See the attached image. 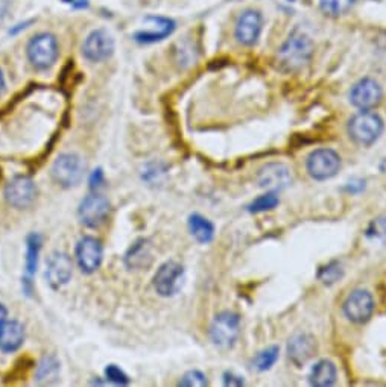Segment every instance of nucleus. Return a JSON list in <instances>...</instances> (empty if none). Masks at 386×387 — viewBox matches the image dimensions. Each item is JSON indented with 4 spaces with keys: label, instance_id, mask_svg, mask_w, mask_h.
I'll list each match as a JSON object with an SVG mask.
<instances>
[{
    "label": "nucleus",
    "instance_id": "f257e3e1",
    "mask_svg": "<svg viewBox=\"0 0 386 387\" xmlns=\"http://www.w3.org/2000/svg\"><path fill=\"white\" fill-rule=\"evenodd\" d=\"M313 55V43L304 32L295 31L278 51V63L288 72H295L306 66Z\"/></svg>",
    "mask_w": 386,
    "mask_h": 387
},
{
    "label": "nucleus",
    "instance_id": "f03ea898",
    "mask_svg": "<svg viewBox=\"0 0 386 387\" xmlns=\"http://www.w3.org/2000/svg\"><path fill=\"white\" fill-rule=\"evenodd\" d=\"M382 117L371 110H364L355 114L348 120L347 133L348 137L359 146H371L376 143L383 133Z\"/></svg>",
    "mask_w": 386,
    "mask_h": 387
},
{
    "label": "nucleus",
    "instance_id": "7ed1b4c3",
    "mask_svg": "<svg viewBox=\"0 0 386 387\" xmlns=\"http://www.w3.org/2000/svg\"><path fill=\"white\" fill-rule=\"evenodd\" d=\"M86 172V164L79 155L76 154H63L58 157L52 166V178L54 181L64 187V189H70L81 182Z\"/></svg>",
    "mask_w": 386,
    "mask_h": 387
},
{
    "label": "nucleus",
    "instance_id": "20e7f679",
    "mask_svg": "<svg viewBox=\"0 0 386 387\" xmlns=\"http://www.w3.org/2000/svg\"><path fill=\"white\" fill-rule=\"evenodd\" d=\"M240 333V318L233 311H220L210 325V337L219 348H231Z\"/></svg>",
    "mask_w": 386,
    "mask_h": 387
},
{
    "label": "nucleus",
    "instance_id": "39448f33",
    "mask_svg": "<svg viewBox=\"0 0 386 387\" xmlns=\"http://www.w3.org/2000/svg\"><path fill=\"white\" fill-rule=\"evenodd\" d=\"M306 167L313 180H330L339 172V169H341V157H339L333 149H317L308 157Z\"/></svg>",
    "mask_w": 386,
    "mask_h": 387
},
{
    "label": "nucleus",
    "instance_id": "423d86ee",
    "mask_svg": "<svg viewBox=\"0 0 386 387\" xmlns=\"http://www.w3.org/2000/svg\"><path fill=\"white\" fill-rule=\"evenodd\" d=\"M28 58L34 67L46 70L55 64L58 43L52 33H39L28 44Z\"/></svg>",
    "mask_w": 386,
    "mask_h": 387
},
{
    "label": "nucleus",
    "instance_id": "0eeeda50",
    "mask_svg": "<svg viewBox=\"0 0 386 387\" xmlns=\"http://www.w3.org/2000/svg\"><path fill=\"white\" fill-rule=\"evenodd\" d=\"M376 309V302L368 290L356 289L344 301V314L348 321L355 324H365L371 319V316Z\"/></svg>",
    "mask_w": 386,
    "mask_h": 387
},
{
    "label": "nucleus",
    "instance_id": "6e6552de",
    "mask_svg": "<svg viewBox=\"0 0 386 387\" xmlns=\"http://www.w3.org/2000/svg\"><path fill=\"white\" fill-rule=\"evenodd\" d=\"M184 283V267L177 262L163 263L154 277V287L160 296L177 295Z\"/></svg>",
    "mask_w": 386,
    "mask_h": 387
},
{
    "label": "nucleus",
    "instance_id": "1a4fd4ad",
    "mask_svg": "<svg viewBox=\"0 0 386 387\" xmlns=\"http://www.w3.org/2000/svg\"><path fill=\"white\" fill-rule=\"evenodd\" d=\"M383 90L377 81L371 78H364L353 86L350 91V102H352L356 108L360 111L372 110L382 102Z\"/></svg>",
    "mask_w": 386,
    "mask_h": 387
},
{
    "label": "nucleus",
    "instance_id": "9d476101",
    "mask_svg": "<svg viewBox=\"0 0 386 387\" xmlns=\"http://www.w3.org/2000/svg\"><path fill=\"white\" fill-rule=\"evenodd\" d=\"M110 213V202L101 195H88L79 205L78 216L81 224L88 228H98Z\"/></svg>",
    "mask_w": 386,
    "mask_h": 387
},
{
    "label": "nucleus",
    "instance_id": "9b49d317",
    "mask_svg": "<svg viewBox=\"0 0 386 387\" xmlns=\"http://www.w3.org/2000/svg\"><path fill=\"white\" fill-rule=\"evenodd\" d=\"M257 184L266 192H282L292 184V175L282 162H269L257 173Z\"/></svg>",
    "mask_w": 386,
    "mask_h": 387
},
{
    "label": "nucleus",
    "instance_id": "f8f14e48",
    "mask_svg": "<svg viewBox=\"0 0 386 387\" xmlns=\"http://www.w3.org/2000/svg\"><path fill=\"white\" fill-rule=\"evenodd\" d=\"M113 51H114V40L111 35L103 29L93 31L83 44L84 56L88 61H93V63H101V61L108 60V58L113 55Z\"/></svg>",
    "mask_w": 386,
    "mask_h": 387
},
{
    "label": "nucleus",
    "instance_id": "ddd939ff",
    "mask_svg": "<svg viewBox=\"0 0 386 387\" xmlns=\"http://www.w3.org/2000/svg\"><path fill=\"white\" fill-rule=\"evenodd\" d=\"M35 196H37V187L28 177H16L8 182L5 189L6 202L14 208H28Z\"/></svg>",
    "mask_w": 386,
    "mask_h": 387
},
{
    "label": "nucleus",
    "instance_id": "4468645a",
    "mask_svg": "<svg viewBox=\"0 0 386 387\" xmlns=\"http://www.w3.org/2000/svg\"><path fill=\"white\" fill-rule=\"evenodd\" d=\"M102 244L95 237H83L76 246V262L84 274L96 272L102 263Z\"/></svg>",
    "mask_w": 386,
    "mask_h": 387
},
{
    "label": "nucleus",
    "instance_id": "2eb2a0df",
    "mask_svg": "<svg viewBox=\"0 0 386 387\" xmlns=\"http://www.w3.org/2000/svg\"><path fill=\"white\" fill-rule=\"evenodd\" d=\"M263 20L259 11L248 9L240 14L236 23L235 35L236 40L243 46H254L259 41V37L262 33Z\"/></svg>",
    "mask_w": 386,
    "mask_h": 387
},
{
    "label": "nucleus",
    "instance_id": "dca6fc26",
    "mask_svg": "<svg viewBox=\"0 0 386 387\" xmlns=\"http://www.w3.org/2000/svg\"><path fill=\"white\" fill-rule=\"evenodd\" d=\"M317 353L315 337L308 333H297L288 342V357L295 366H303Z\"/></svg>",
    "mask_w": 386,
    "mask_h": 387
},
{
    "label": "nucleus",
    "instance_id": "f3484780",
    "mask_svg": "<svg viewBox=\"0 0 386 387\" xmlns=\"http://www.w3.org/2000/svg\"><path fill=\"white\" fill-rule=\"evenodd\" d=\"M72 260L64 252H54L48 260V269H46V278L54 289H60L67 284L72 277Z\"/></svg>",
    "mask_w": 386,
    "mask_h": 387
},
{
    "label": "nucleus",
    "instance_id": "a211bd4d",
    "mask_svg": "<svg viewBox=\"0 0 386 387\" xmlns=\"http://www.w3.org/2000/svg\"><path fill=\"white\" fill-rule=\"evenodd\" d=\"M175 23L166 17H148L145 19V28L136 32L134 38L138 43H156L165 40L173 32Z\"/></svg>",
    "mask_w": 386,
    "mask_h": 387
},
{
    "label": "nucleus",
    "instance_id": "6ab92c4d",
    "mask_svg": "<svg viewBox=\"0 0 386 387\" xmlns=\"http://www.w3.org/2000/svg\"><path fill=\"white\" fill-rule=\"evenodd\" d=\"M25 340V328L17 321H6L0 330V349L4 353H14Z\"/></svg>",
    "mask_w": 386,
    "mask_h": 387
},
{
    "label": "nucleus",
    "instance_id": "aec40b11",
    "mask_svg": "<svg viewBox=\"0 0 386 387\" xmlns=\"http://www.w3.org/2000/svg\"><path fill=\"white\" fill-rule=\"evenodd\" d=\"M336 366L330 360H320L310 371L309 381L317 387H330L336 383Z\"/></svg>",
    "mask_w": 386,
    "mask_h": 387
},
{
    "label": "nucleus",
    "instance_id": "412c9836",
    "mask_svg": "<svg viewBox=\"0 0 386 387\" xmlns=\"http://www.w3.org/2000/svg\"><path fill=\"white\" fill-rule=\"evenodd\" d=\"M152 260L151 257V246L148 240L142 239L133 244V248L128 251L125 257V263L130 267H143L148 266Z\"/></svg>",
    "mask_w": 386,
    "mask_h": 387
},
{
    "label": "nucleus",
    "instance_id": "4be33fe9",
    "mask_svg": "<svg viewBox=\"0 0 386 387\" xmlns=\"http://www.w3.org/2000/svg\"><path fill=\"white\" fill-rule=\"evenodd\" d=\"M189 229L196 242L200 243L212 242L215 236V227L212 225V222H208L201 215H192L189 217Z\"/></svg>",
    "mask_w": 386,
    "mask_h": 387
},
{
    "label": "nucleus",
    "instance_id": "5701e85b",
    "mask_svg": "<svg viewBox=\"0 0 386 387\" xmlns=\"http://www.w3.org/2000/svg\"><path fill=\"white\" fill-rule=\"evenodd\" d=\"M278 354H280V349L275 345L265 348L263 351H260V353L254 357L253 368L255 371H259V372L269 371L275 365V361L278 360Z\"/></svg>",
    "mask_w": 386,
    "mask_h": 387
},
{
    "label": "nucleus",
    "instance_id": "b1692460",
    "mask_svg": "<svg viewBox=\"0 0 386 387\" xmlns=\"http://www.w3.org/2000/svg\"><path fill=\"white\" fill-rule=\"evenodd\" d=\"M40 236L37 234H31L28 237V257H26V275L31 278L35 271H37V260H39V252H40Z\"/></svg>",
    "mask_w": 386,
    "mask_h": 387
},
{
    "label": "nucleus",
    "instance_id": "393cba45",
    "mask_svg": "<svg viewBox=\"0 0 386 387\" xmlns=\"http://www.w3.org/2000/svg\"><path fill=\"white\" fill-rule=\"evenodd\" d=\"M278 196L274 192H266L265 195L259 196L248 205L250 213H265V211H271L278 205Z\"/></svg>",
    "mask_w": 386,
    "mask_h": 387
},
{
    "label": "nucleus",
    "instance_id": "a878e982",
    "mask_svg": "<svg viewBox=\"0 0 386 387\" xmlns=\"http://www.w3.org/2000/svg\"><path fill=\"white\" fill-rule=\"evenodd\" d=\"M342 275H344V269H342V266L339 264L337 262H332V263H329L327 266L321 267L320 272H318L320 281H321L322 284H325V286L335 284L336 281H339V279L342 278Z\"/></svg>",
    "mask_w": 386,
    "mask_h": 387
},
{
    "label": "nucleus",
    "instance_id": "bb28decb",
    "mask_svg": "<svg viewBox=\"0 0 386 387\" xmlns=\"http://www.w3.org/2000/svg\"><path fill=\"white\" fill-rule=\"evenodd\" d=\"M355 0H320L321 9L325 14L337 17L341 14H345L347 11L353 6Z\"/></svg>",
    "mask_w": 386,
    "mask_h": 387
},
{
    "label": "nucleus",
    "instance_id": "cd10ccee",
    "mask_svg": "<svg viewBox=\"0 0 386 387\" xmlns=\"http://www.w3.org/2000/svg\"><path fill=\"white\" fill-rule=\"evenodd\" d=\"M180 386L184 387H204L207 386V377L201 371H189L183 375Z\"/></svg>",
    "mask_w": 386,
    "mask_h": 387
},
{
    "label": "nucleus",
    "instance_id": "c85d7f7f",
    "mask_svg": "<svg viewBox=\"0 0 386 387\" xmlns=\"http://www.w3.org/2000/svg\"><path fill=\"white\" fill-rule=\"evenodd\" d=\"M367 236L372 239H386V216H380L371 222Z\"/></svg>",
    "mask_w": 386,
    "mask_h": 387
},
{
    "label": "nucleus",
    "instance_id": "c756f323",
    "mask_svg": "<svg viewBox=\"0 0 386 387\" xmlns=\"http://www.w3.org/2000/svg\"><path fill=\"white\" fill-rule=\"evenodd\" d=\"M58 371V363L54 358H46L39 368V380L48 381L51 377H55Z\"/></svg>",
    "mask_w": 386,
    "mask_h": 387
},
{
    "label": "nucleus",
    "instance_id": "7c9ffc66",
    "mask_svg": "<svg viewBox=\"0 0 386 387\" xmlns=\"http://www.w3.org/2000/svg\"><path fill=\"white\" fill-rule=\"evenodd\" d=\"M105 375H107V380L113 381L114 384H119V386H125L130 383V378L126 377V375L114 365H110L107 369H105Z\"/></svg>",
    "mask_w": 386,
    "mask_h": 387
},
{
    "label": "nucleus",
    "instance_id": "2f4dec72",
    "mask_svg": "<svg viewBox=\"0 0 386 387\" xmlns=\"http://www.w3.org/2000/svg\"><path fill=\"white\" fill-rule=\"evenodd\" d=\"M224 383H225V386H242L243 380L240 377H238V375H235V373L227 372L224 375Z\"/></svg>",
    "mask_w": 386,
    "mask_h": 387
},
{
    "label": "nucleus",
    "instance_id": "473e14b6",
    "mask_svg": "<svg viewBox=\"0 0 386 387\" xmlns=\"http://www.w3.org/2000/svg\"><path fill=\"white\" fill-rule=\"evenodd\" d=\"M102 181H103L102 170H95V173H93V177H91V180H90L91 187H98V185H101Z\"/></svg>",
    "mask_w": 386,
    "mask_h": 387
},
{
    "label": "nucleus",
    "instance_id": "72a5a7b5",
    "mask_svg": "<svg viewBox=\"0 0 386 387\" xmlns=\"http://www.w3.org/2000/svg\"><path fill=\"white\" fill-rule=\"evenodd\" d=\"M6 316H8L6 309L2 306V304H0V330H2V326H4L5 322H6Z\"/></svg>",
    "mask_w": 386,
    "mask_h": 387
},
{
    "label": "nucleus",
    "instance_id": "f704fd0d",
    "mask_svg": "<svg viewBox=\"0 0 386 387\" xmlns=\"http://www.w3.org/2000/svg\"><path fill=\"white\" fill-rule=\"evenodd\" d=\"M8 11V0H0V21L4 20V17L6 16Z\"/></svg>",
    "mask_w": 386,
    "mask_h": 387
},
{
    "label": "nucleus",
    "instance_id": "c9c22d12",
    "mask_svg": "<svg viewBox=\"0 0 386 387\" xmlns=\"http://www.w3.org/2000/svg\"><path fill=\"white\" fill-rule=\"evenodd\" d=\"M5 88V79H4V75H2V70H0V93L4 91Z\"/></svg>",
    "mask_w": 386,
    "mask_h": 387
}]
</instances>
